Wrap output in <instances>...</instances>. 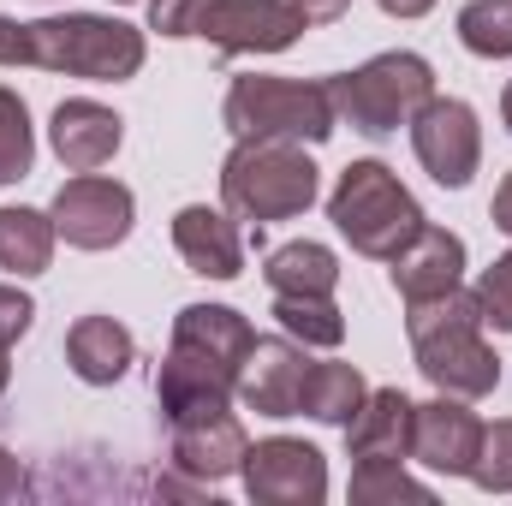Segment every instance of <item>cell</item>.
Here are the masks:
<instances>
[{
  "instance_id": "4dcf8cb0",
  "label": "cell",
  "mask_w": 512,
  "mask_h": 506,
  "mask_svg": "<svg viewBox=\"0 0 512 506\" xmlns=\"http://www.w3.org/2000/svg\"><path fill=\"white\" fill-rule=\"evenodd\" d=\"M203 6L209 0H149V30H161V36H197Z\"/></svg>"
},
{
  "instance_id": "83f0119b",
  "label": "cell",
  "mask_w": 512,
  "mask_h": 506,
  "mask_svg": "<svg viewBox=\"0 0 512 506\" xmlns=\"http://www.w3.org/2000/svg\"><path fill=\"white\" fill-rule=\"evenodd\" d=\"M471 483L483 495H512V417L507 423H483V447L471 459Z\"/></svg>"
},
{
  "instance_id": "9c48e42d",
  "label": "cell",
  "mask_w": 512,
  "mask_h": 506,
  "mask_svg": "<svg viewBox=\"0 0 512 506\" xmlns=\"http://www.w3.org/2000/svg\"><path fill=\"white\" fill-rule=\"evenodd\" d=\"M310 30V18L292 0H209L197 18V36L221 54H280Z\"/></svg>"
},
{
  "instance_id": "7c38bea8",
  "label": "cell",
  "mask_w": 512,
  "mask_h": 506,
  "mask_svg": "<svg viewBox=\"0 0 512 506\" xmlns=\"http://www.w3.org/2000/svg\"><path fill=\"white\" fill-rule=\"evenodd\" d=\"M155 399H161V411H167L173 429H179V423H203V417L233 411L239 376L221 370V364H209V358H197V352L167 346V364H161V376H155Z\"/></svg>"
},
{
  "instance_id": "2e32d148",
  "label": "cell",
  "mask_w": 512,
  "mask_h": 506,
  "mask_svg": "<svg viewBox=\"0 0 512 506\" xmlns=\"http://www.w3.org/2000/svg\"><path fill=\"white\" fill-rule=\"evenodd\" d=\"M387 268H393V292H399L405 304L441 298V292H453V286L465 280V239L447 233V227H429V221H423L417 239L393 256Z\"/></svg>"
},
{
  "instance_id": "d6986e66",
  "label": "cell",
  "mask_w": 512,
  "mask_h": 506,
  "mask_svg": "<svg viewBox=\"0 0 512 506\" xmlns=\"http://www.w3.org/2000/svg\"><path fill=\"white\" fill-rule=\"evenodd\" d=\"M346 453L364 459H411V399L399 387H370L358 417L346 423Z\"/></svg>"
},
{
  "instance_id": "e0dca14e",
  "label": "cell",
  "mask_w": 512,
  "mask_h": 506,
  "mask_svg": "<svg viewBox=\"0 0 512 506\" xmlns=\"http://www.w3.org/2000/svg\"><path fill=\"white\" fill-rule=\"evenodd\" d=\"M245 453H251V435H245V423L233 411L173 429V465L185 477H197V483H221V477L245 471Z\"/></svg>"
},
{
  "instance_id": "f546056e",
  "label": "cell",
  "mask_w": 512,
  "mask_h": 506,
  "mask_svg": "<svg viewBox=\"0 0 512 506\" xmlns=\"http://www.w3.org/2000/svg\"><path fill=\"white\" fill-rule=\"evenodd\" d=\"M477 310H483V328L512 334V251L501 256L495 268H483V280H477Z\"/></svg>"
},
{
  "instance_id": "9a60e30c",
  "label": "cell",
  "mask_w": 512,
  "mask_h": 506,
  "mask_svg": "<svg viewBox=\"0 0 512 506\" xmlns=\"http://www.w3.org/2000/svg\"><path fill=\"white\" fill-rule=\"evenodd\" d=\"M173 251L203 280H239L245 274V239H239L233 215H221L209 203H185L173 215Z\"/></svg>"
},
{
  "instance_id": "4316f807",
  "label": "cell",
  "mask_w": 512,
  "mask_h": 506,
  "mask_svg": "<svg viewBox=\"0 0 512 506\" xmlns=\"http://www.w3.org/2000/svg\"><path fill=\"white\" fill-rule=\"evenodd\" d=\"M30 161H36V131H30V108L18 90L0 84V185H18L30 179Z\"/></svg>"
},
{
  "instance_id": "ac0fdd59",
  "label": "cell",
  "mask_w": 512,
  "mask_h": 506,
  "mask_svg": "<svg viewBox=\"0 0 512 506\" xmlns=\"http://www.w3.org/2000/svg\"><path fill=\"white\" fill-rule=\"evenodd\" d=\"M251 340H256V328L239 310H227V304H185L173 316V346L179 352H197V358H209V364H221L233 376L245 370Z\"/></svg>"
},
{
  "instance_id": "8fae6325",
  "label": "cell",
  "mask_w": 512,
  "mask_h": 506,
  "mask_svg": "<svg viewBox=\"0 0 512 506\" xmlns=\"http://www.w3.org/2000/svg\"><path fill=\"white\" fill-rule=\"evenodd\" d=\"M483 447V423L471 399L435 393L429 405H411V459L441 477H471V459Z\"/></svg>"
},
{
  "instance_id": "52a82bcc",
  "label": "cell",
  "mask_w": 512,
  "mask_h": 506,
  "mask_svg": "<svg viewBox=\"0 0 512 506\" xmlns=\"http://www.w3.org/2000/svg\"><path fill=\"white\" fill-rule=\"evenodd\" d=\"M54 215V233L72 245V251H114L131 239V221H137V197H131L120 179H102V173H78L54 191L48 203Z\"/></svg>"
},
{
  "instance_id": "3957f363",
  "label": "cell",
  "mask_w": 512,
  "mask_h": 506,
  "mask_svg": "<svg viewBox=\"0 0 512 506\" xmlns=\"http://www.w3.org/2000/svg\"><path fill=\"white\" fill-rule=\"evenodd\" d=\"M328 221H334V233L358 256L393 262V256L417 239L423 209H417V197L399 185V173L387 161H352L340 173L334 197H328Z\"/></svg>"
},
{
  "instance_id": "5bb4252c",
  "label": "cell",
  "mask_w": 512,
  "mask_h": 506,
  "mask_svg": "<svg viewBox=\"0 0 512 506\" xmlns=\"http://www.w3.org/2000/svg\"><path fill=\"white\" fill-rule=\"evenodd\" d=\"M48 143H54V155H60L72 173H96V167H108V161L120 155V143H126V120H120L114 108L90 102V96H72V102L54 108V120H48Z\"/></svg>"
},
{
  "instance_id": "6da1fadb",
  "label": "cell",
  "mask_w": 512,
  "mask_h": 506,
  "mask_svg": "<svg viewBox=\"0 0 512 506\" xmlns=\"http://www.w3.org/2000/svg\"><path fill=\"white\" fill-rule=\"evenodd\" d=\"M405 334H411L417 370L429 376L435 393L483 399V393H495V387H501V358H495V346L483 340L477 292L453 286V292H441V298L405 304Z\"/></svg>"
},
{
  "instance_id": "603a6c76",
  "label": "cell",
  "mask_w": 512,
  "mask_h": 506,
  "mask_svg": "<svg viewBox=\"0 0 512 506\" xmlns=\"http://www.w3.org/2000/svg\"><path fill=\"white\" fill-rule=\"evenodd\" d=\"M370 381L358 376V364H310L304 376V399H298V417H316V423H352L358 405H364Z\"/></svg>"
},
{
  "instance_id": "cb8c5ba5",
  "label": "cell",
  "mask_w": 512,
  "mask_h": 506,
  "mask_svg": "<svg viewBox=\"0 0 512 506\" xmlns=\"http://www.w3.org/2000/svg\"><path fill=\"white\" fill-rule=\"evenodd\" d=\"M352 501L358 506H382V501L429 506L435 501V489L417 483V477L405 471V459H364V465H352Z\"/></svg>"
},
{
  "instance_id": "7a4b0ae2",
  "label": "cell",
  "mask_w": 512,
  "mask_h": 506,
  "mask_svg": "<svg viewBox=\"0 0 512 506\" xmlns=\"http://www.w3.org/2000/svg\"><path fill=\"white\" fill-rule=\"evenodd\" d=\"M316 161L304 155V143H280V137H239L233 155L221 161V203L239 221H292L316 203Z\"/></svg>"
},
{
  "instance_id": "8d00e7d4",
  "label": "cell",
  "mask_w": 512,
  "mask_h": 506,
  "mask_svg": "<svg viewBox=\"0 0 512 506\" xmlns=\"http://www.w3.org/2000/svg\"><path fill=\"white\" fill-rule=\"evenodd\" d=\"M501 120H507V131H512V84H507V96H501Z\"/></svg>"
},
{
  "instance_id": "e575fe53",
  "label": "cell",
  "mask_w": 512,
  "mask_h": 506,
  "mask_svg": "<svg viewBox=\"0 0 512 506\" xmlns=\"http://www.w3.org/2000/svg\"><path fill=\"white\" fill-rule=\"evenodd\" d=\"M489 215H495V227L512 239V173L501 179V191H495V203H489Z\"/></svg>"
},
{
  "instance_id": "f1b7e54d",
  "label": "cell",
  "mask_w": 512,
  "mask_h": 506,
  "mask_svg": "<svg viewBox=\"0 0 512 506\" xmlns=\"http://www.w3.org/2000/svg\"><path fill=\"white\" fill-rule=\"evenodd\" d=\"M30 322H36V304H30V292H18V286H0V393H6V381H12V346L30 334Z\"/></svg>"
},
{
  "instance_id": "30bf717a",
  "label": "cell",
  "mask_w": 512,
  "mask_h": 506,
  "mask_svg": "<svg viewBox=\"0 0 512 506\" xmlns=\"http://www.w3.org/2000/svg\"><path fill=\"white\" fill-rule=\"evenodd\" d=\"M245 489L256 506H316L328 501V459L310 441L268 435L245 453Z\"/></svg>"
},
{
  "instance_id": "d6a6232c",
  "label": "cell",
  "mask_w": 512,
  "mask_h": 506,
  "mask_svg": "<svg viewBox=\"0 0 512 506\" xmlns=\"http://www.w3.org/2000/svg\"><path fill=\"white\" fill-rule=\"evenodd\" d=\"M18 495H24V465L0 447V501H18Z\"/></svg>"
},
{
  "instance_id": "277c9868",
  "label": "cell",
  "mask_w": 512,
  "mask_h": 506,
  "mask_svg": "<svg viewBox=\"0 0 512 506\" xmlns=\"http://www.w3.org/2000/svg\"><path fill=\"white\" fill-rule=\"evenodd\" d=\"M30 66L90 78V84H126L143 72V30L102 12H66L30 24Z\"/></svg>"
},
{
  "instance_id": "836d02e7",
  "label": "cell",
  "mask_w": 512,
  "mask_h": 506,
  "mask_svg": "<svg viewBox=\"0 0 512 506\" xmlns=\"http://www.w3.org/2000/svg\"><path fill=\"white\" fill-rule=\"evenodd\" d=\"M292 6H298L310 24H334V18H346V6H352V0H292Z\"/></svg>"
},
{
  "instance_id": "44dd1931",
  "label": "cell",
  "mask_w": 512,
  "mask_h": 506,
  "mask_svg": "<svg viewBox=\"0 0 512 506\" xmlns=\"http://www.w3.org/2000/svg\"><path fill=\"white\" fill-rule=\"evenodd\" d=\"M262 280L274 286V298H334L340 286V256L316 239H292L280 251H268Z\"/></svg>"
},
{
  "instance_id": "ba28073f",
  "label": "cell",
  "mask_w": 512,
  "mask_h": 506,
  "mask_svg": "<svg viewBox=\"0 0 512 506\" xmlns=\"http://www.w3.org/2000/svg\"><path fill=\"white\" fill-rule=\"evenodd\" d=\"M411 149L423 161V173L447 191L471 185L477 161H483V126H477V108L459 102V96H429L411 120Z\"/></svg>"
},
{
  "instance_id": "1f68e13d",
  "label": "cell",
  "mask_w": 512,
  "mask_h": 506,
  "mask_svg": "<svg viewBox=\"0 0 512 506\" xmlns=\"http://www.w3.org/2000/svg\"><path fill=\"white\" fill-rule=\"evenodd\" d=\"M0 66H30V24L0 18Z\"/></svg>"
},
{
  "instance_id": "7402d4cb",
  "label": "cell",
  "mask_w": 512,
  "mask_h": 506,
  "mask_svg": "<svg viewBox=\"0 0 512 506\" xmlns=\"http://www.w3.org/2000/svg\"><path fill=\"white\" fill-rule=\"evenodd\" d=\"M54 215H42V209H0V268L6 274H18V280H30V274H48V262H54Z\"/></svg>"
},
{
  "instance_id": "d590c367",
  "label": "cell",
  "mask_w": 512,
  "mask_h": 506,
  "mask_svg": "<svg viewBox=\"0 0 512 506\" xmlns=\"http://www.w3.org/2000/svg\"><path fill=\"white\" fill-rule=\"evenodd\" d=\"M376 6H382L387 18H423V12H429L435 0H376Z\"/></svg>"
},
{
  "instance_id": "4fadbf2b",
  "label": "cell",
  "mask_w": 512,
  "mask_h": 506,
  "mask_svg": "<svg viewBox=\"0 0 512 506\" xmlns=\"http://www.w3.org/2000/svg\"><path fill=\"white\" fill-rule=\"evenodd\" d=\"M310 346L298 340H251V358L239 370V399L256 417H298L304 376H310Z\"/></svg>"
},
{
  "instance_id": "5b68a950",
  "label": "cell",
  "mask_w": 512,
  "mask_h": 506,
  "mask_svg": "<svg viewBox=\"0 0 512 506\" xmlns=\"http://www.w3.org/2000/svg\"><path fill=\"white\" fill-rule=\"evenodd\" d=\"M328 96H334V114L364 137H387V131L411 126L417 108L435 96V72L423 54H376L364 60L358 72H340L328 78Z\"/></svg>"
},
{
  "instance_id": "8992f818",
  "label": "cell",
  "mask_w": 512,
  "mask_h": 506,
  "mask_svg": "<svg viewBox=\"0 0 512 506\" xmlns=\"http://www.w3.org/2000/svg\"><path fill=\"white\" fill-rule=\"evenodd\" d=\"M221 114L233 137H280V143H328L340 126L328 84L304 78H233Z\"/></svg>"
},
{
  "instance_id": "484cf974",
  "label": "cell",
  "mask_w": 512,
  "mask_h": 506,
  "mask_svg": "<svg viewBox=\"0 0 512 506\" xmlns=\"http://www.w3.org/2000/svg\"><path fill=\"white\" fill-rule=\"evenodd\" d=\"M459 42L477 60H512V0H465L459 6Z\"/></svg>"
},
{
  "instance_id": "ffe728a7",
  "label": "cell",
  "mask_w": 512,
  "mask_h": 506,
  "mask_svg": "<svg viewBox=\"0 0 512 506\" xmlns=\"http://www.w3.org/2000/svg\"><path fill=\"white\" fill-rule=\"evenodd\" d=\"M131 334L114 322V316H78L72 334H66V364L72 376L90 381V387H114V381L131 370Z\"/></svg>"
},
{
  "instance_id": "d4e9b609",
  "label": "cell",
  "mask_w": 512,
  "mask_h": 506,
  "mask_svg": "<svg viewBox=\"0 0 512 506\" xmlns=\"http://www.w3.org/2000/svg\"><path fill=\"white\" fill-rule=\"evenodd\" d=\"M274 322L298 340V346H340L346 340V316L334 298H274Z\"/></svg>"
}]
</instances>
